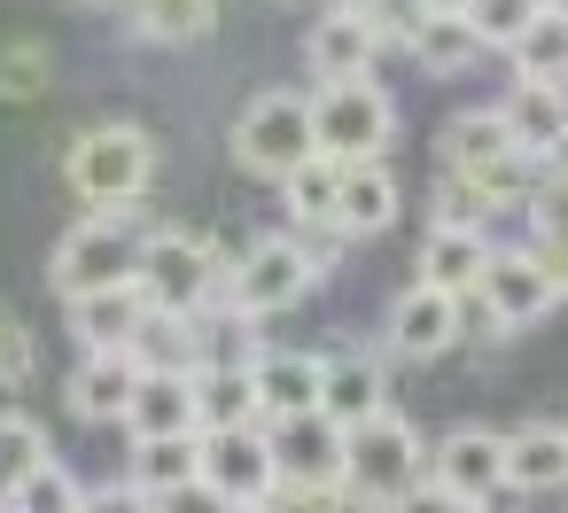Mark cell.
Listing matches in <instances>:
<instances>
[{
    "mask_svg": "<svg viewBox=\"0 0 568 513\" xmlns=\"http://www.w3.org/2000/svg\"><path fill=\"white\" fill-rule=\"evenodd\" d=\"M273 459H281V482H351V428L327 420V412H296V420H273Z\"/></svg>",
    "mask_w": 568,
    "mask_h": 513,
    "instance_id": "12",
    "label": "cell"
},
{
    "mask_svg": "<svg viewBox=\"0 0 568 513\" xmlns=\"http://www.w3.org/2000/svg\"><path fill=\"white\" fill-rule=\"evenodd\" d=\"M327 9H358V17H374V9H382V0H327Z\"/></svg>",
    "mask_w": 568,
    "mask_h": 513,
    "instance_id": "40",
    "label": "cell"
},
{
    "mask_svg": "<svg viewBox=\"0 0 568 513\" xmlns=\"http://www.w3.org/2000/svg\"><path fill=\"white\" fill-rule=\"evenodd\" d=\"M428 9H467V0H428Z\"/></svg>",
    "mask_w": 568,
    "mask_h": 513,
    "instance_id": "41",
    "label": "cell"
},
{
    "mask_svg": "<svg viewBox=\"0 0 568 513\" xmlns=\"http://www.w3.org/2000/svg\"><path fill=\"white\" fill-rule=\"evenodd\" d=\"M475 304L498 319V335H521V327L552 319L560 288H552V273L537 265V249H498L490 273H483V288H475Z\"/></svg>",
    "mask_w": 568,
    "mask_h": 513,
    "instance_id": "10",
    "label": "cell"
},
{
    "mask_svg": "<svg viewBox=\"0 0 568 513\" xmlns=\"http://www.w3.org/2000/svg\"><path fill=\"white\" fill-rule=\"evenodd\" d=\"M48 459H55V443H48V428L32 412H0V497H9L17 482H32Z\"/></svg>",
    "mask_w": 568,
    "mask_h": 513,
    "instance_id": "30",
    "label": "cell"
},
{
    "mask_svg": "<svg viewBox=\"0 0 568 513\" xmlns=\"http://www.w3.org/2000/svg\"><path fill=\"white\" fill-rule=\"evenodd\" d=\"M94 9H118V0H94Z\"/></svg>",
    "mask_w": 568,
    "mask_h": 513,
    "instance_id": "44",
    "label": "cell"
},
{
    "mask_svg": "<svg viewBox=\"0 0 568 513\" xmlns=\"http://www.w3.org/2000/svg\"><path fill=\"white\" fill-rule=\"evenodd\" d=\"M125 435L156 443V435H203V404H195V373H141L133 404H125Z\"/></svg>",
    "mask_w": 568,
    "mask_h": 513,
    "instance_id": "19",
    "label": "cell"
},
{
    "mask_svg": "<svg viewBox=\"0 0 568 513\" xmlns=\"http://www.w3.org/2000/svg\"><path fill=\"white\" fill-rule=\"evenodd\" d=\"M48 79H55V55H48L40 40H17V48H0V102H32Z\"/></svg>",
    "mask_w": 568,
    "mask_h": 513,
    "instance_id": "33",
    "label": "cell"
},
{
    "mask_svg": "<svg viewBox=\"0 0 568 513\" xmlns=\"http://www.w3.org/2000/svg\"><path fill=\"white\" fill-rule=\"evenodd\" d=\"M63 311H71L79 350H133V342H141V327L156 319V311H149V296H141V280L94 288V296H79V304H63Z\"/></svg>",
    "mask_w": 568,
    "mask_h": 513,
    "instance_id": "16",
    "label": "cell"
},
{
    "mask_svg": "<svg viewBox=\"0 0 568 513\" xmlns=\"http://www.w3.org/2000/svg\"><path fill=\"white\" fill-rule=\"evenodd\" d=\"M413 63H420L428 79H459V71L483 63V32L467 24V9H428V24H420V40H413Z\"/></svg>",
    "mask_w": 568,
    "mask_h": 513,
    "instance_id": "25",
    "label": "cell"
},
{
    "mask_svg": "<svg viewBox=\"0 0 568 513\" xmlns=\"http://www.w3.org/2000/svg\"><path fill=\"white\" fill-rule=\"evenodd\" d=\"M281 195H288V211H296V226H335L343 164H335V156H312V164H296V172L281 179Z\"/></svg>",
    "mask_w": 568,
    "mask_h": 513,
    "instance_id": "29",
    "label": "cell"
},
{
    "mask_svg": "<svg viewBox=\"0 0 568 513\" xmlns=\"http://www.w3.org/2000/svg\"><path fill=\"white\" fill-rule=\"evenodd\" d=\"M141 296H149V311H164V319H195V311H211L226 288H234V265L203 242V234H180V226H156L149 234V249H141Z\"/></svg>",
    "mask_w": 568,
    "mask_h": 513,
    "instance_id": "3",
    "label": "cell"
},
{
    "mask_svg": "<svg viewBox=\"0 0 568 513\" xmlns=\"http://www.w3.org/2000/svg\"><path fill=\"white\" fill-rule=\"evenodd\" d=\"M156 513H234V505H226L211 482H187V490H164V497H156Z\"/></svg>",
    "mask_w": 568,
    "mask_h": 513,
    "instance_id": "37",
    "label": "cell"
},
{
    "mask_svg": "<svg viewBox=\"0 0 568 513\" xmlns=\"http://www.w3.org/2000/svg\"><path fill=\"white\" fill-rule=\"evenodd\" d=\"M320 156V133H312V102L304 94H257L242 117H234V164L250 179H288L296 164Z\"/></svg>",
    "mask_w": 568,
    "mask_h": 513,
    "instance_id": "4",
    "label": "cell"
},
{
    "mask_svg": "<svg viewBox=\"0 0 568 513\" xmlns=\"http://www.w3.org/2000/svg\"><path fill=\"white\" fill-rule=\"evenodd\" d=\"M250 373H257L265 428H273V420H296V412H320L327 358H312V350H257V358H250Z\"/></svg>",
    "mask_w": 568,
    "mask_h": 513,
    "instance_id": "18",
    "label": "cell"
},
{
    "mask_svg": "<svg viewBox=\"0 0 568 513\" xmlns=\"http://www.w3.org/2000/svg\"><path fill=\"white\" fill-rule=\"evenodd\" d=\"M149 179H156V141L141 125H87L63 156V187L87 211H125L149 195Z\"/></svg>",
    "mask_w": 568,
    "mask_h": 513,
    "instance_id": "2",
    "label": "cell"
},
{
    "mask_svg": "<svg viewBox=\"0 0 568 513\" xmlns=\"http://www.w3.org/2000/svg\"><path fill=\"white\" fill-rule=\"evenodd\" d=\"M529 249H537V265H545V273H552V288H560V296H568V226H560V234H537V242H529Z\"/></svg>",
    "mask_w": 568,
    "mask_h": 513,
    "instance_id": "38",
    "label": "cell"
},
{
    "mask_svg": "<svg viewBox=\"0 0 568 513\" xmlns=\"http://www.w3.org/2000/svg\"><path fill=\"white\" fill-rule=\"evenodd\" d=\"M459 335H467V296H444V288H428V280H413V288L389 304V319H382L389 358H413V366L444 358Z\"/></svg>",
    "mask_w": 568,
    "mask_h": 513,
    "instance_id": "8",
    "label": "cell"
},
{
    "mask_svg": "<svg viewBox=\"0 0 568 513\" xmlns=\"http://www.w3.org/2000/svg\"><path fill=\"white\" fill-rule=\"evenodd\" d=\"M506 490L514 497L568 490V420H521V428H506Z\"/></svg>",
    "mask_w": 568,
    "mask_h": 513,
    "instance_id": "15",
    "label": "cell"
},
{
    "mask_svg": "<svg viewBox=\"0 0 568 513\" xmlns=\"http://www.w3.org/2000/svg\"><path fill=\"white\" fill-rule=\"evenodd\" d=\"M537 17H545V0H467V24H475L483 48H498V55H506Z\"/></svg>",
    "mask_w": 568,
    "mask_h": 513,
    "instance_id": "32",
    "label": "cell"
},
{
    "mask_svg": "<svg viewBox=\"0 0 568 513\" xmlns=\"http://www.w3.org/2000/svg\"><path fill=\"white\" fill-rule=\"evenodd\" d=\"M87 513H156V497L125 474V482H102V490H87Z\"/></svg>",
    "mask_w": 568,
    "mask_h": 513,
    "instance_id": "35",
    "label": "cell"
},
{
    "mask_svg": "<svg viewBox=\"0 0 568 513\" xmlns=\"http://www.w3.org/2000/svg\"><path fill=\"white\" fill-rule=\"evenodd\" d=\"M397 513H483V505H467L459 490H444V482H420V490H405L397 497Z\"/></svg>",
    "mask_w": 568,
    "mask_h": 513,
    "instance_id": "36",
    "label": "cell"
},
{
    "mask_svg": "<svg viewBox=\"0 0 568 513\" xmlns=\"http://www.w3.org/2000/svg\"><path fill=\"white\" fill-rule=\"evenodd\" d=\"M320 412H327V420H343V428L358 435L366 420H382V412H389V366H382V358H366V350H327Z\"/></svg>",
    "mask_w": 568,
    "mask_h": 513,
    "instance_id": "17",
    "label": "cell"
},
{
    "mask_svg": "<svg viewBox=\"0 0 568 513\" xmlns=\"http://www.w3.org/2000/svg\"><path fill=\"white\" fill-rule=\"evenodd\" d=\"M312 133H320V156H335V164H382V148L397 133V102L374 79L320 86L312 94Z\"/></svg>",
    "mask_w": 568,
    "mask_h": 513,
    "instance_id": "5",
    "label": "cell"
},
{
    "mask_svg": "<svg viewBox=\"0 0 568 513\" xmlns=\"http://www.w3.org/2000/svg\"><path fill=\"white\" fill-rule=\"evenodd\" d=\"M327 273H320V257L304 249V234H265V242H250L242 249V265H234V311H250V319H273V311H288V304H304L312 288H320Z\"/></svg>",
    "mask_w": 568,
    "mask_h": 513,
    "instance_id": "6",
    "label": "cell"
},
{
    "mask_svg": "<svg viewBox=\"0 0 568 513\" xmlns=\"http://www.w3.org/2000/svg\"><path fill=\"white\" fill-rule=\"evenodd\" d=\"M133 389H141V358L133 350H79L71 381H63V404H71V420L110 428V420H125Z\"/></svg>",
    "mask_w": 568,
    "mask_h": 513,
    "instance_id": "14",
    "label": "cell"
},
{
    "mask_svg": "<svg viewBox=\"0 0 568 513\" xmlns=\"http://www.w3.org/2000/svg\"><path fill=\"white\" fill-rule=\"evenodd\" d=\"M149 234H156V226H149V211H141V203H125V211H87V218L55 242V265H48L55 296H63V304H79V296H94V288L133 280V273H141Z\"/></svg>",
    "mask_w": 568,
    "mask_h": 513,
    "instance_id": "1",
    "label": "cell"
},
{
    "mask_svg": "<svg viewBox=\"0 0 568 513\" xmlns=\"http://www.w3.org/2000/svg\"><path fill=\"white\" fill-rule=\"evenodd\" d=\"M397 179H389V164H343V203H335V226L351 234V242H366V234H389L397 226Z\"/></svg>",
    "mask_w": 568,
    "mask_h": 513,
    "instance_id": "22",
    "label": "cell"
},
{
    "mask_svg": "<svg viewBox=\"0 0 568 513\" xmlns=\"http://www.w3.org/2000/svg\"><path fill=\"white\" fill-rule=\"evenodd\" d=\"M203 482H211L226 505H265V497L281 490L273 435H265V428H219V435H203Z\"/></svg>",
    "mask_w": 568,
    "mask_h": 513,
    "instance_id": "9",
    "label": "cell"
},
{
    "mask_svg": "<svg viewBox=\"0 0 568 513\" xmlns=\"http://www.w3.org/2000/svg\"><path fill=\"white\" fill-rule=\"evenodd\" d=\"M382 24L374 17H358V9H320V24L304 32V63H312V79L320 86H343V79H374V63H382Z\"/></svg>",
    "mask_w": 568,
    "mask_h": 513,
    "instance_id": "11",
    "label": "cell"
},
{
    "mask_svg": "<svg viewBox=\"0 0 568 513\" xmlns=\"http://www.w3.org/2000/svg\"><path fill=\"white\" fill-rule=\"evenodd\" d=\"M506 63H514V79H529V86H568V17L545 9V17L506 48Z\"/></svg>",
    "mask_w": 568,
    "mask_h": 513,
    "instance_id": "28",
    "label": "cell"
},
{
    "mask_svg": "<svg viewBox=\"0 0 568 513\" xmlns=\"http://www.w3.org/2000/svg\"><path fill=\"white\" fill-rule=\"evenodd\" d=\"M265 505L273 513H351V482H281Z\"/></svg>",
    "mask_w": 568,
    "mask_h": 513,
    "instance_id": "34",
    "label": "cell"
},
{
    "mask_svg": "<svg viewBox=\"0 0 568 513\" xmlns=\"http://www.w3.org/2000/svg\"><path fill=\"white\" fill-rule=\"evenodd\" d=\"M436 156H444V172H490V164H506L521 148H514V133H506L498 110H459L444 125V141H436Z\"/></svg>",
    "mask_w": 568,
    "mask_h": 513,
    "instance_id": "23",
    "label": "cell"
},
{
    "mask_svg": "<svg viewBox=\"0 0 568 513\" xmlns=\"http://www.w3.org/2000/svg\"><path fill=\"white\" fill-rule=\"evenodd\" d=\"M351 513H397V497H374V490H351Z\"/></svg>",
    "mask_w": 568,
    "mask_h": 513,
    "instance_id": "39",
    "label": "cell"
},
{
    "mask_svg": "<svg viewBox=\"0 0 568 513\" xmlns=\"http://www.w3.org/2000/svg\"><path fill=\"white\" fill-rule=\"evenodd\" d=\"M428 482L459 490L467 505H490V497L506 490V435H498V428H483V420L452 428V435L436 443V459H428Z\"/></svg>",
    "mask_w": 568,
    "mask_h": 513,
    "instance_id": "13",
    "label": "cell"
},
{
    "mask_svg": "<svg viewBox=\"0 0 568 513\" xmlns=\"http://www.w3.org/2000/svg\"><path fill=\"white\" fill-rule=\"evenodd\" d=\"M498 117H506L514 148L537 156V164H552V156L568 148V86H529V79H514L506 102H498Z\"/></svg>",
    "mask_w": 568,
    "mask_h": 513,
    "instance_id": "20",
    "label": "cell"
},
{
    "mask_svg": "<svg viewBox=\"0 0 568 513\" xmlns=\"http://www.w3.org/2000/svg\"><path fill=\"white\" fill-rule=\"evenodd\" d=\"M490 234L483 226H428L420 234V280L444 288V296H475L483 273H490Z\"/></svg>",
    "mask_w": 568,
    "mask_h": 513,
    "instance_id": "21",
    "label": "cell"
},
{
    "mask_svg": "<svg viewBox=\"0 0 568 513\" xmlns=\"http://www.w3.org/2000/svg\"><path fill=\"white\" fill-rule=\"evenodd\" d=\"M149 497H164V490H187V482H203V435H156V443H133V466H125Z\"/></svg>",
    "mask_w": 568,
    "mask_h": 513,
    "instance_id": "27",
    "label": "cell"
},
{
    "mask_svg": "<svg viewBox=\"0 0 568 513\" xmlns=\"http://www.w3.org/2000/svg\"><path fill=\"white\" fill-rule=\"evenodd\" d=\"M0 505H9V513H87V482H79L63 459H48L32 482H17Z\"/></svg>",
    "mask_w": 568,
    "mask_h": 513,
    "instance_id": "31",
    "label": "cell"
},
{
    "mask_svg": "<svg viewBox=\"0 0 568 513\" xmlns=\"http://www.w3.org/2000/svg\"><path fill=\"white\" fill-rule=\"evenodd\" d=\"M545 9H560V17H568V0H545Z\"/></svg>",
    "mask_w": 568,
    "mask_h": 513,
    "instance_id": "43",
    "label": "cell"
},
{
    "mask_svg": "<svg viewBox=\"0 0 568 513\" xmlns=\"http://www.w3.org/2000/svg\"><path fill=\"white\" fill-rule=\"evenodd\" d=\"M195 404H203V435H219V428H265L250 366H203L195 373Z\"/></svg>",
    "mask_w": 568,
    "mask_h": 513,
    "instance_id": "24",
    "label": "cell"
},
{
    "mask_svg": "<svg viewBox=\"0 0 568 513\" xmlns=\"http://www.w3.org/2000/svg\"><path fill=\"white\" fill-rule=\"evenodd\" d=\"M428 443H420V428L389 404L382 420H366L358 435H351V490H374V497H405V490H420L428 482Z\"/></svg>",
    "mask_w": 568,
    "mask_h": 513,
    "instance_id": "7",
    "label": "cell"
},
{
    "mask_svg": "<svg viewBox=\"0 0 568 513\" xmlns=\"http://www.w3.org/2000/svg\"><path fill=\"white\" fill-rule=\"evenodd\" d=\"M133 32L149 48H195L219 32V0H133Z\"/></svg>",
    "mask_w": 568,
    "mask_h": 513,
    "instance_id": "26",
    "label": "cell"
},
{
    "mask_svg": "<svg viewBox=\"0 0 568 513\" xmlns=\"http://www.w3.org/2000/svg\"><path fill=\"white\" fill-rule=\"evenodd\" d=\"M234 513H273V505H234Z\"/></svg>",
    "mask_w": 568,
    "mask_h": 513,
    "instance_id": "42",
    "label": "cell"
}]
</instances>
